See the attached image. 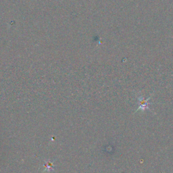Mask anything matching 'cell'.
<instances>
[{
    "label": "cell",
    "instance_id": "obj_1",
    "mask_svg": "<svg viewBox=\"0 0 173 173\" xmlns=\"http://www.w3.org/2000/svg\"><path fill=\"white\" fill-rule=\"evenodd\" d=\"M152 96H149V98H147V99L144 98V97L142 95H139V96H137V100H138V105H139V107H138L137 110L135 111V112H137L138 110H141L142 111H144L145 110H149L151 111L149 108V100L151 99Z\"/></svg>",
    "mask_w": 173,
    "mask_h": 173
}]
</instances>
